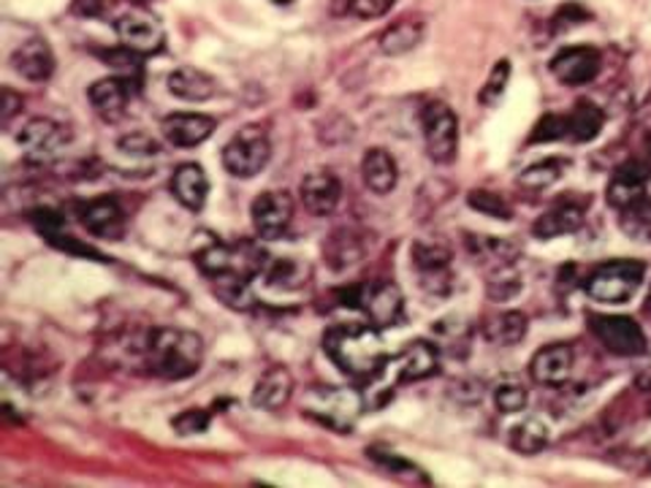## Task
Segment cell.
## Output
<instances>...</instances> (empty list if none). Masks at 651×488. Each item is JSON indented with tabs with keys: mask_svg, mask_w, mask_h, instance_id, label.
Segmentation results:
<instances>
[{
	"mask_svg": "<svg viewBox=\"0 0 651 488\" xmlns=\"http://www.w3.org/2000/svg\"><path fill=\"white\" fill-rule=\"evenodd\" d=\"M397 0H343L345 11L359 20H378V17L389 14L394 9Z\"/></svg>",
	"mask_w": 651,
	"mask_h": 488,
	"instance_id": "obj_46",
	"label": "cell"
},
{
	"mask_svg": "<svg viewBox=\"0 0 651 488\" xmlns=\"http://www.w3.org/2000/svg\"><path fill=\"white\" fill-rule=\"evenodd\" d=\"M250 215H253L258 237L272 242V239H280L289 234L293 223V198L285 191L261 193L253 202V207H250Z\"/></svg>",
	"mask_w": 651,
	"mask_h": 488,
	"instance_id": "obj_10",
	"label": "cell"
},
{
	"mask_svg": "<svg viewBox=\"0 0 651 488\" xmlns=\"http://www.w3.org/2000/svg\"><path fill=\"white\" fill-rule=\"evenodd\" d=\"M367 399L359 388L350 386H318L310 388L304 397L302 413L318 421L321 426L332 429V432H354L356 421L361 419Z\"/></svg>",
	"mask_w": 651,
	"mask_h": 488,
	"instance_id": "obj_3",
	"label": "cell"
},
{
	"mask_svg": "<svg viewBox=\"0 0 651 488\" xmlns=\"http://www.w3.org/2000/svg\"><path fill=\"white\" fill-rule=\"evenodd\" d=\"M467 250H470L473 261L486 263L491 269L513 267L516 258H519V247L506 239H491V237H467Z\"/></svg>",
	"mask_w": 651,
	"mask_h": 488,
	"instance_id": "obj_27",
	"label": "cell"
},
{
	"mask_svg": "<svg viewBox=\"0 0 651 488\" xmlns=\"http://www.w3.org/2000/svg\"><path fill=\"white\" fill-rule=\"evenodd\" d=\"M11 68L28 82H46L55 74V55L44 39H28L11 52Z\"/></svg>",
	"mask_w": 651,
	"mask_h": 488,
	"instance_id": "obj_17",
	"label": "cell"
},
{
	"mask_svg": "<svg viewBox=\"0 0 651 488\" xmlns=\"http://www.w3.org/2000/svg\"><path fill=\"white\" fill-rule=\"evenodd\" d=\"M293 386L296 383H293L291 369L272 367V369H267V372H263V378L256 383L250 402H253V408H258V410H269V413H274V410L285 408V404L291 402Z\"/></svg>",
	"mask_w": 651,
	"mask_h": 488,
	"instance_id": "obj_20",
	"label": "cell"
},
{
	"mask_svg": "<svg viewBox=\"0 0 651 488\" xmlns=\"http://www.w3.org/2000/svg\"><path fill=\"white\" fill-rule=\"evenodd\" d=\"M223 169L239 180H250V176L261 174L267 169L269 158H272V141L269 133L261 126H248L239 133L228 139L223 147Z\"/></svg>",
	"mask_w": 651,
	"mask_h": 488,
	"instance_id": "obj_5",
	"label": "cell"
},
{
	"mask_svg": "<svg viewBox=\"0 0 651 488\" xmlns=\"http://www.w3.org/2000/svg\"><path fill=\"white\" fill-rule=\"evenodd\" d=\"M111 9V0H74V14L98 20Z\"/></svg>",
	"mask_w": 651,
	"mask_h": 488,
	"instance_id": "obj_49",
	"label": "cell"
},
{
	"mask_svg": "<svg viewBox=\"0 0 651 488\" xmlns=\"http://www.w3.org/2000/svg\"><path fill=\"white\" fill-rule=\"evenodd\" d=\"M437 348L451 353V356H465L470 350V326L462 317H443L437 326L432 328Z\"/></svg>",
	"mask_w": 651,
	"mask_h": 488,
	"instance_id": "obj_34",
	"label": "cell"
},
{
	"mask_svg": "<svg viewBox=\"0 0 651 488\" xmlns=\"http://www.w3.org/2000/svg\"><path fill=\"white\" fill-rule=\"evenodd\" d=\"M137 3H147V0H137Z\"/></svg>",
	"mask_w": 651,
	"mask_h": 488,
	"instance_id": "obj_54",
	"label": "cell"
},
{
	"mask_svg": "<svg viewBox=\"0 0 651 488\" xmlns=\"http://www.w3.org/2000/svg\"><path fill=\"white\" fill-rule=\"evenodd\" d=\"M426 152L434 163H451L459 150V120L448 104L432 101L421 109Z\"/></svg>",
	"mask_w": 651,
	"mask_h": 488,
	"instance_id": "obj_7",
	"label": "cell"
},
{
	"mask_svg": "<svg viewBox=\"0 0 651 488\" xmlns=\"http://www.w3.org/2000/svg\"><path fill=\"white\" fill-rule=\"evenodd\" d=\"M115 28H117V35H120L122 46L139 52V55H152V52L161 50L163 39H166L161 20H155V17L150 14H142V11H137V14H122Z\"/></svg>",
	"mask_w": 651,
	"mask_h": 488,
	"instance_id": "obj_14",
	"label": "cell"
},
{
	"mask_svg": "<svg viewBox=\"0 0 651 488\" xmlns=\"http://www.w3.org/2000/svg\"><path fill=\"white\" fill-rule=\"evenodd\" d=\"M272 3H278V6H289V3H293V0H272Z\"/></svg>",
	"mask_w": 651,
	"mask_h": 488,
	"instance_id": "obj_52",
	"label": "cell"
},
{
	"mask_svg": "<svg viewBox=\"0 0 651 488\" xmlns=\"http://www.w3.org/2000/svg\"><path fill=\"white\" fill-rule=\"evenodd\" d=\"M508 82H510V63L508 61H500L495 68H491V74H489V79H486V85L480 87L478 101L484 104V106H497V104H500V98L506 96Z\"/></svg>",
	"mask_w": 651,
	"mask_h": 488,
	"instance_id": "obj_41",
	"label": "cell"
},
{
	"mask_svg": "<svg viewBox=\"0 0 651 488\" xmlns=\"http://www.w3.org/2000/svg\"><path fill=\"white\" fill-rule=\"evenodd\" d=\"M169 93L182 98V101H207L217 93V82L202 68L182 66L169 74Z\"/></svg>",
	"mask_w": 651,
	"mask_h": 488,
	"instance_id": "obj_26",
	"label": "cell"
},
{
	"mask_svg": "<svg viewBox=\"0 0 651 488\" xmlns=\"http://www.w3.org/2000/svg\"><path fill=\"white\" fill-rule=\"evenodd\" d=\"M20 109H22V98L17 96L14 90H9V87H6L3 90V126H9Z\"/></svg>",
	"mask_w": 651,
	"mask_h": 488,
	"instance_id": "obj_50",
	"label": "cell"
},
{
	"mask_svg": "<svg viewBox=\"0 0 651 488\" xmlns=\"http://www.w3.org/2000/svg\"><path fill=\"white\" fill-rule=\"evenodd\" d=\"M213 423V415L207 410H185L177 419L172 421V429L180 434V437H193V434H204Z\"/></svg>",
	"mask_w": 651,
	"mask_h": 488,
	"instance_id": "obj_43",
	"label": "cell"
},
{
	"mask_svg": "<svg viewBox=\"0 0 651 488\" xmlns=\"http://www.w3.org/2000/svg\"><path fill=\"white\" fill-rule=\"evenodd\" d=\"M144 361L152 375L166 380H185L202 369L204 343L196 332L158 328L144 345Z\"/></svg>",
	"mask_w": 651,
	"mask_h": 488,
	"instance_id": "obj_2",
	"label": "cell"
},
{
	"mask_svg": "<svg viewBox=\"0 0 651 488\" xmlns=\"http://www.w3.org/2000/svg\"><path fill=\"white\" fill-rule=\"evenodd\" d=\"M90 104L96 109V115L101 117L104 122H117L122 120L128 109V85L126 79H117V76H109V79H98L96 85L90 87Z\"/></svg>",
	"mask_w": 651,
	"mask_h": 488,
	"instance_id": "obj_24",
	"label": "cell"
},
{
	"mask_svg": "<svg viewBox=\"0 0 651 488\" xmlns=\"http://www.w3.org/2000/svg\"><path fill=\"white\" fill-rule=\"evenodd\" d=\"M586 20H589V14H586V11L581 9V6L571 3V6H565V9L556 11L554 25H556V31H567V28L581 25V22H586Z\"/></svg>",
	"mask_w": 651,
	"mask_h": 488,
	"instance_id": "obj_48",
	"label": "cell"
},
{
	"mask_svg": "<svg viewBox=\"0 0 651 488\" xmlns=\"http://www.w3.org/2000/svg\"><path fill=\"white\" fill-rule=\"evenodd\" d=\"M359 310L369 317L375 328L397 326L404 317V299L394 282H372L361 285Z\"/></svg>",
	"mask_w": 651,
	"mask_h": 488,
	"instance_id": "obj_11",
	"label": "cell"
},
{
	"mask_svg": "<svg viewBox=\"0 0 651 488\" xmlns=\"http://www.w3.org/2000/svg\"><path fill=\"white\" fill-rule=\"evenodd\" d=\"M215 293L223 304L234 310H248L253 304V293H250V278L242 272H226L217 274Z\"/></svg>",
	"mask_w": 651,
	"mask_h": 488,
	"instance_id": "obj_35",
	"label": "cell"
},
{
	"mask_svg": "<svg viewBox=\"0 0 651 488\" xmlns=\"http://www.w3.org/2000/svg\"><path fill=\"white\" fill-rule=\"evenodd\" d=\"M324 350L337 364L339 372L356 380H367V383L389 367V350L372 323L332 328L324 337Z\"/></svg>",
	"mask_w": 651,
	"mask_h": 488,
	"instance_id": "obj_1",
	"label": "cell"
},
{
	"mask_svg": "<svg viewBox=\"0 0 651 488\" xmlns=\"http://www.w3.org/2000/svg\"><path fill=\"white\" fill-rule=\"evenodd\" d=\"M413 267L419 272L421 285L432 296H445L454 285L451 278V250L437 242H415L413 245Z\"/></svg>",
	"mask_w": 651,
	"mask_h": 488,
	"instance_id": "obj_9",
	"label": "cell"
},
{
	"mask_svg": "<svg viewBox=\"0 0 651 488\" xmlns=\"http://www.w3.org/2000/svg\"><path fill=\"white\" fill-rule=\"evenodd\" d=\"M649 172H651V161H649Z\"/></svg>",
	"mask_w": 651,
	"mask_h": 488,
	"instance_id": "obj_55",
	"label": "cell"
},
{
	"mask_svg": "<svg viewBox=\"0 0 651 488\" xmlns=\"http://www.w3.org/2000/svg\"><path fill=\"white\" fill-rule=\"evenodd\" d=\"M551 432L549 426L541 419H524L521 423H516L508 434V443L516 454L524 456H535L549 445Z\"/></svg>",
	"mask_w": 651,
	"mask_h": 488,
	"instance_id": "obj_31",
	"label": "cell"
},
{
	"mask_svg": "<svg viewBox=\"0 0 651 488\" xmlns=\"http://www.w3.org/2000/svg\"><path fill=\"white\" fill-rule=\"evenodd\" d=\"M174 198L191 212H202L209 196V180L198 163H185L172 176Z\"/></svg>",
	"mask_w": 651,
	"mask_h": 488,
	"instance_id": "obj_22",
	"label": "cell"
},
{
	"mask_svg": "<svg viewBox=\"0 0 651 488\" xmlns=\"http://www.w3.org/2000/svg\"><path fill=\"white\" fill-rule=\"evenodd\" d=\"M421 39H424V25L421 22H397V25H391L389 31L380 35V52L391 57L408 55V52H413L421 44Z\"/></svg>",
	"mask_w": 651,
	"mask_h": 488,
	"instance_id": "obj_33",
	"label": "cell"
},
{
	"mask_svg": "<svg viewBox=\"0 0 651 488\" xmlns=\"http://www.w3.org/2000/svg\"><path fill=\"white\" fill-rule=\"evenodd\" d=\"M567 137H571V131H567V117L565 115H545V117H541V120H538L530 141L532 144H538V141H560V139H567Z\"/></svg>",
	"mask_w": 651,
	"mask_h": 488,
	"instance_id": "obj_44",
	"label": "cell"
},
{
	"mask_svg": "<svg viewBox=\"0 0 651 488\" xmlns=\"http://www.w3.org/2000/svg\"><path fill=\"white\" fill-rule=\"evenodd\" d=\"M527 399H530V393H527L524 383L516 378L500 380V383H497V388H495V404H497V410L506 415L521 413V410L527 408Z\"/></svg>",
	"mask_w": 651,
	"mask_h": 488,
	"instance_id": "obj_39",
	"label": "cell"
},
{
	"mask_svg": "<svg viewBox=\"0 0 651 488\" xmlns=\"http://www.w3.org/2000/svg\"><path fill=\"white\" fill-rule=\"evenodd\" d=\"M82 226L101 239H120L126 234V215L115 198H96L82 209Z\"/></svg>",
	"mask_w": 651,
	"mask_h": 488,
	"instance_id": "obj_21",
	"label": "cell"
},
{
	"mask_svg": "<svg viewBox=\"0 0 651 488\" xmlns=\"http://www.w3.org/2000/svg\"><path fill=\"white\" fill-rule=\"evenodd\" d=\"M589 328L597 343L611 350L614 356L636 358L649 350L647 332L641 328V323L627 315H589Z\"/></svg>",
	"mask_w": 651,
	"mask_h": 488,
	"instance_id": "obj_6",
	"label": "cell"
},
{
	"mask_svg": "<svg viewBox=\"0 0 651 488\" xmlns=\"http://www.w3.org/2000/svg\"><path fill=\"white\" fill-rule=\"evenodd\" d=\"M573 367H576V353H573L571 345L556 343L545 345L532 356L530 361V375L538 386L560 388L571 380Z\"/></svg>",
	"mask_w": 651,
	"mask_h": 488,
	"instance_id": "obj_13",
	"label": "cell"
},
{
	"mask_svg": "<svg viewBox=\"0 0 651 488\" xmlns=\"http://www.w3.org/2000/svg\"><path fill=\"white\" fill-rule=\"evenodd\" d=\"M68 133L57 126L55 120H46V117H33L17 133V144L22 147L28 161L33 163H50L66 147Z\"/></svg>",
	"mask_w": 651,
	"mask_h": 488,
	"instance_id": "obj_8",
	"label": "cell"
},
{
	"mask_svg": "<svg viewBox=\"0 0 651 488\" xmlns=\"http://www.w3.org/2000/svg\"><path fill=\"white\" fill-rule=\"evenodd\" d=\"M440 369V348L437 345L419 339L394 361L397 383H415V380L432 378Z\"/></svg>",
	"mask_w": 651,
	"mask_h": 488,
	"instance_id": "obj_19",
	"label": "cell"
},
{
	"mask_svg": "<svg viewBox=\"0 0 651 488\" xmlns=\"http://www.w3.org/2000/svg\"><path fill=\"white\" fill-rule=\"evenodd\" d=\"M649 313H651V296H649Z\"/></svg>",
	"mask_w": 651,
	"mask_h": 488,
	"instance_id": "obj_53",
	"label": "cell"
},
{
	"mask_svg": "<svg viewBox=\"0 0 651 488\" xmlns=\"http://www.w3.org/2000/svg\"><path fill=\"white\" fill-rule=\"evenodd\" d=\"M324 256H326L328 267L337 269V272H343V269L354 267V263L361 261L364 245L354 231H345V228H339V231H334L332 237H328V242L324 245Z\"/></svg>",
	"mask_w": 651,
	"mask_h": 488,
	"instance_id": "obj_29",
	"label": "cell"
},
{
	"mask_svg": "<svg viewBox=\"0 0 651 488\" xmlns=\"http://www.w3.org/2000/svg\"><path fill=\"white\" fill-rule=\"evenodd\" d=\"M139 52L128 50V46H122V52H107V63L111 68L122 71V74H139V68H142V61H139Z\"/></svg>",
	"mask_w": 651,
	"mask_h": 488,
	"instance_id": "obj_47",
	"label": "cell"
},
{
	"mask_svg": "<svg viewBox=\"0 0 651 488\" xmlns=\"http://www.w3.org/2000/svg\"><path fill=\"white\" fill-rule=\"evenodd\" d=\"M603 126H606V115H603L600 106L592 101H578L576 109L567 115V131H571V137L567 139L584 144V141L600 137Z\"/></svg>",
	"mask_w": 651,
	"mask_h": 488,
	"instance_id": "obj_30",
	"label": "cell"
},
{
	"mask_svg": "<svg viewBox=\"0 0 651 488\" xmlns=\"http://www.w3.org/2000/svg\"><path fill=\"white\" fill-rule=\"evenodd\" d=\"M467 204H470L475 212H484V215L495 217V220H510V217H513V209L508 207V202L500 193L473 191L470 196H467Z\"/></svg>",
	"mask_w": 651,
	"mask_h": 488,
	"instance_id": "obj_42",
	"label": "cell"
},
{
	"mask_svg": "<svg viewBox=\"0 0 651 488\" xmlns=\"http://www.w3.org/2000/svg\"><path fill=\"white\" fill-rule=\"evenodd\" d=\"M117 150L131 158H152L161 152V144L150 133H128V137L117 141Z\"/></svg>",
	"mask_w": 651,
	"mask_h": 488,
	"instance_id": "obj_45",
	"label": "cell"
},
{
	"mask_svg": "<svg viewBox=\"0 0 651 488\" xmlns=\"http://www.w3.org/2000/svg\"><path fill=\"white\" fill-rule=\"evenodd\" d=\"M361 176H364V185H367L375 196H389L399 182V169H397L394 155L380 150V147L369 150L361 161Z\"/></svg>",
	"mask_w": 651,
	"mask_h": 488,
	"instance_id": "obj_23",
	"label": "cell"
},
{
	"mask_svg": "<svg viewBox=\"0 0 651 488\" xmlns=\"http://www.w3.org/2000/svg\"><path fill=\"white\" fill-rule=\"evenodd\" d=\"M521 288H524V282L513 267L491 269L489 280H486V293H489L491 302H510V299L519 296Z\"/></svg>",
	"mask_w": 651,
	"mask_h": 488,
	"instance_id": "obj_38",
	"label": "cell"
},
{
	"mask_svg": "<svg viewBox=\"0 0 651 488\" xmlns=\"http://www.w3.org/2000/svg\"><path fill=\"white\" fill-rule=\"evenodd\" d=\"M647 278V263L636 258H621L597 267L586 280V296L600 304H627L641 291Z\"/></svg>",
	"mask_w": 651,
	"mask_h": 488,
	"instance_id": "obj_4",
	"label": "cell"
},
{
	"mask_svg": "<svg viewBox=\"0 0 651 488\" xmlns=\"http://www.w3.org/2000/svg\"><path fill=\"white\" fill-rule=\"evenodd\" d=\"M261 274L267 285L280 288V291H299L302 285H307V267L296 258H278V261L269 258Z\"/></svg>",
	"mask_w": 651,
	"mask_h": 488,
	"instance_id": "obj_32",
	"label": "cell"
},
{
	"mask_svg": "<svg viewBox=\"0 0 651 488\" xmlns=\"http://www.w3.org/2000/svg\"><path fill=\"white\" fill-rule=\"evenodd\" d=\"M527 315L524 313H500L484 323V337L491 345H500V348H510V345H519L527 337Z\"/></svg>",
	"mask_w": 651,
	"mask_h": 488,
	"instance_id": "obj_28",
	"label": "cell"
},
{
	"mask_svg": "<svg viewBox=\"0 0 651 488\" xmlns=\"http://www.w3.org/2000/svg\"><path fill=\"white\" fill-rule=\"evenodd\" d=\"M369 458H372L375 464H380V467H383L389 475H397V478L421 480V484H426V480H430L424 473H421L419 467H415L413 462H408V458H402L397 454H389V451L369 448Z\"/></svg>",
	"mask_w": 651,
	"mask_h": 488,
	"instance_id": "obj_40",
	"label": "cell"
},
{
	"mask_svg": "<svg viewBox=\"0 0 651 488\" xmlns=\"http://www.w3.org/2000/svg\"><path fill=\"white\" fill-rule=\"evenodd\" d=\"M621 228L627 231V237L643 239L651 242V198L643 196L641 202H636L632 207L621 209Z\"/></svg>",
	"mask_w": 651,
	"mask_h": 488,
	"instance_id": "obj_37",
	"label": "cell"
},
{
	"mask_svg": "<svg viewBox=\"0 0 651 488\" xmlns=\"http://www.w3.org/2000/svg\"><path fill=\"white\" fill-rule=\"evenodd\" d=\"M217 122L207 115H191V111H182V115H169L161 122V131L166 137L169 144L180 147V150H191V147L202 144L215 133Z\"/></svg>",
	"mask_w": 651,
	"mask_h": 488,
	"instance_id": "obj_16",
	"label": "cell"
},
{
	"mask_svg": "<svg viewBox=\"0 0 651 488\" xmlns=\"http://www.w3.org/2000/svg\"><path fill=\"white\" fill-rule=\"evenodd\" d=\"M567 172L565 158H545V161L532 163L524 172L519 174V185L527 191H545V187L556 185L562 180V174Z\"/></svg>",
	"mask_w": 651,
	"mask_h": 488,
	"instance_id": "obj_36",
	"label": "cell"
},
{
	"mask_svg": "<svg viewBox=\"0 0 651 488\" xmlns=\"http://www.w3.org/2000/svg\"><path fill=\"white\" fill-rule=\"evenodd\" d=\"M643 456H647V464H649V469H651V440H649L647 451H643Z\"/></svg>",
	"mask_w": 651,
	"mask_h": 488,
	"instance_id": "obj_51",
	"label": "cell"
},
{
	"mask_svg": "<svg viewBox=\"0 0 651 488\" xmlns=\"http://www.w3.org/2000/svg\"><path fill=\"white\" fill-rule=\"evenodd\" d=\"M603 66V57L595 46H567L551 61V74L567 87L589 85L597 79Z\"/></svg>",
	"mask_w": 651,
	"mask_h": 488,
	"instance_id": "obj_12",
	"label": "cell"
},
{
	"mask_svg": "<svg viewBox=\"0 0 651 488\" xmlns=\"http://www.w3.org/2000/svg\"><path fill=\"white\" fill-rule=\"evenodd\" d=\"M649 166H643L641 161H627L616 169L611 182H608V204L614 209H627L636 202H641L647 196V182H649Z\"/></svg>",
	"mask_w": 651,
	"mask_h": 488,
	"instance_id": "obj_15",
	"label": "cell"
},
{
	"mask_svg": "<svg viewBox=\"0 0 651 488\" xmlns=\"http://www.w3.org/2000/svg\"><path fill=\"white\" fill-rule=\"evenodd\" d=\"M581 226H584V209L578 204L562 202L538 217L535 226H532V234H535V239H543L545 242V239L576 234Z\"/></svg>",
	"mask_w": 651,
	"mask_h": 488,
	"instance_id": "obj_25",
	"label": "cell"
},
{
	"mask_svg": "<svg viewBox=\"0 0 651 488\" xmlns=\"http://www.w3.org/2000/svg\"><path fill=\"white\" fill-rule=\"evenodd\" d=\"M302 204L310 215L324 217L337 209L339 198H343V185L332 172H313L302 180Z\"/></svg>",
	"mask_w": 651,
	"mask_h": 488,
	"instance_id": "obj_18",
	"label": "cell"
}]
</instances>
